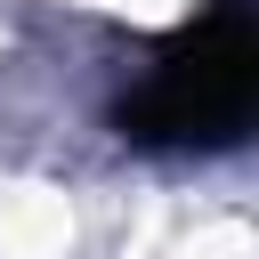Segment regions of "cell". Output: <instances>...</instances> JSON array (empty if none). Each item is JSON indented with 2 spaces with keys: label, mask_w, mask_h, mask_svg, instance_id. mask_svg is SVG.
<instances>
[{
  "label": "cell",
  "mask_w": 259,
  "mask_h": 259,
  "mask_svg": "<svg viewBox=\"0 0 259 259\" xmlns=\"http://www.w3.org/2000/svg\"><path fill=\"white\" fill-rule=\"evenodd\" d=\"M243 105H251V32H243V16H219L154 65L138 121L154 138H219L243 121Z\"/></svg>",
  "instance_id": "1"
}]
</instances>
